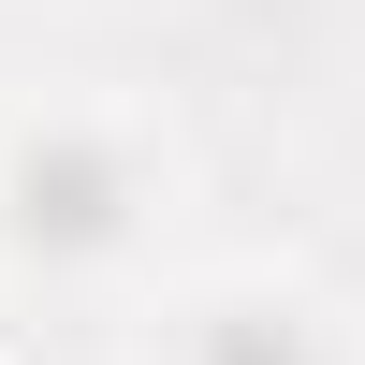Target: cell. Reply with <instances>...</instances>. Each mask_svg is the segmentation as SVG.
I'll list each match as a JSON object with an SVG mask.
<instances>
[{
  "instance_id": "6da1fadb",
  "label": "cell",
  "mask_w": 365,
  "mask_h": 365,
  "mask_svg": "<svg viewBox=\"0 0 365 365\" xmlns=\"http://www.w3.org/2000/svg\"><path fill=\"white\" fill-rule=\"evenodd\" d=\"M117 220H132V161L88 132H29L15 146V234L29 249H117Z\"/></svg>"
},
{
  "instance_id": "7a4b0ae2",
  "label": "cell",
  "mask_w": 365,
  "mask_h": 365,
  "mask_svg": "<svg viewBox=\"0 0 365 365\" xmlns=\"http://www.w3.org/2000/svg\"><path fill=\"white\" fill-rule=\"evenodd\" d=\"M190 365H322L292 307H205V351Z\"/></svg>"
}]
</instances>
